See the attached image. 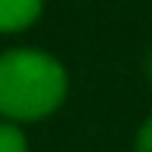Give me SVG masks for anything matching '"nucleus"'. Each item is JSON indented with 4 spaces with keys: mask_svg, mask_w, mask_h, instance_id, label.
Returning <instances> with one entry per match:
<instances>
[{
    "mask_svg": "<svg viewBox=\"0 0 152 152\" xmlns=\"http://www.w3.org/2000/svg\"><path fill=\"white\" fill-rule=\"evenodd\" d=\"M44 0H0V34L25 31L37 22Z\"/></svg>",
    "mask_w": 152,
    "mask_h": 152,
    "instance_id": "2",
    "label": "nucleus"
},
{
    "mask_svg": "<svg viewBox=\"0 0 152 152\" xmlns=\"http://www.w3.org/2000/svg\"><path fill=\"white\" fill-rule=\"evenodd\" d=\"M68 75L56 56L31 47L0 53V115L3 121H40L65 102Z\"/></svg>",
    "mask_w": 152,
    "mask_h": 152,
    "instance_id": "1",
    "label": "nucleus"
},
{
    "mask_svg": "<svg viewBox=\"0 0 152 152\" xmlns=\"http://www.w3.org/2000/svg\"><path fill=\"white\" fill-rule=\"evenodd\" d=\"M146 72H149V81H152V53H149V62H146Z\"/></svg>",
    "mask_w": 152,
    "mask_h": 152,
    "instance_id": "5",
    "label": "nucleus"
},
{
    "mask_svg": "<svg viewBox=\"0 0 152 152\" xmlns=\"http://www.w3.org/2000/svg\"><path fill=\"white\" fill-rule=\"evenodd\" d=\"M0 152H28V137L22 124L0 121Z\"/></svg>",
    "mask_w": 152,
    "mask_h": 152,
    "instance_id": "3",
    "label": "nucleus"
},
{
    "mask_svg": "<svg viewBox=\"0 0 152 152\" xmlns=\"http://www.w3.org/2000/svg\"><path fill=\"white\" fill-rule=\"evenodd\" d=\"M137 152H152V115L137 130Z\"/></svg>",
    "mask_w": 152,
    "mask_h": 152,
    "instance_id": "4",
    "label": "nucleus"
}]
</instances>
